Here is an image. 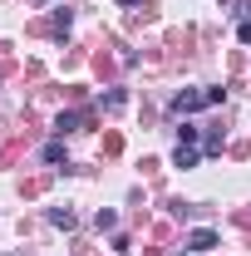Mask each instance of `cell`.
<instances>
[{"mask_svg":"<svg viewBox=\"0 0 251 256\" xmlns=\"http://www.w3.org/2000/svg\"><path fill=\"white\" fill-rule=\"evenodd\" d=\"M202 104H207V89H202V94H178V98H172L178 114H192V108H202Z\"/></svg>","mask_w":251,"mask_h":256,"instance_id":"1","label":"cell"},{"mask_svg":"<svg viewBox=\"0 0 251 256\" xmlns=\"http://www.w3.org/2000/svg\"><path fill=\"white\" fill-rule=\"evenodd\" d=\"M188 246H192V252H212V246H217V232H207V226H202V232H192Z\"/></svg>","mask_w":251,"mask_h":256,"instance_id":"2","label":"cell"},{"mask_svg":"<svg viewBox=\"0 0 251 256\" xmlns=\"http://www.w3.org/2000/svg\"><path fill=\"white\" fill-rule=\"evenodd\" d=\"M50 222H54V226H64V232H69V226H74V212H69V207H54V212H50Z\"/></svg>","mask_w":251,"mask_h":256,"instance_id":"3","label":"cell"},{"mask_svg":"<svg viewBox=\"0 0 251 256\" xmlns=\"http://www.w3.org/2000/svg\"><path fill=\"white\" fill-rule=\"evenodd\" d=\"M172 162H178V168H197V153H192V148H182V143H178V153H172Z\"/></svg>","mask_w":251,"mask_h":256,"instance_id":"4","label":"cell"},{"mask_svg":"<svg viewBox=\"0 0 251 256\" xmlns=\"http://www.w3.org/2000/svg\"><path fill=\"white\" fill-rule=\"evenodd\" d=\"M94 222H98V232H114V226H118V212H108V207H104Z\"/></svg>","mask_w":251,"mask_h":256,"instance_id":"5","label":"cell"},{"mask_svg":"<svg viewBox=\"0 0 251 256\" xmlns=\"http://www.w3.org/2000/svg\"><path fill=\"white\" fill-rule=\"evenodd\" d=\"M79 128V114H60V124H54V133H74Z\"/></svg>","mask_w":251,"mask_h":256,"instance_id":"6","label":"cell"},{"mask_svg":"<svg viewBox=\"0 0 251 256\" xmlns=\"http://www.w3.org/2000/svg\"><path fill=\"white\" fill-rule=\"evenodd\" d=\"M64 158V143H44V162H60Z\"/></svg>","mask_w":251,"mask_h":256,"instance_id":"7","label":"cell"}]
</instances>
